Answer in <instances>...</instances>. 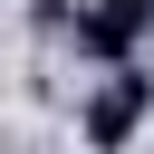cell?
<instances>
[{
	"instance_id": "obj_2",
	"label": "cell",
	"mask_w": 154,
	"mask_h": 154,
	"mask_svg": "<svg viewBox=\"0 0 154 154\" xmlns=\"http://www.w3.org/2000/svg\"><path fill=\"white\" fill-rule=\"evenodd\" d=\"M67 29H77V58H96L106 77L135 67V38H154V29H144V0H77Z\"/></svg>"
},
{
	"instance_id": "obj_1",
	"label": "cell",
	"mask_w": 154,
	"mask_h": 154,
	"mask_svg": "<svg viewBox=\"0 0 154 154\" xmlns=\"http://www.w3.org/2000/svg\"><path fill=\"white\" fill-rule=\"evenodd\" d=\"M144 116H154V77H144V67H116V77H96V96H87V116H77V125H87V144H96V154H125Z\"/></svg>"
},
{
	"instance_id": "obj_3",
	"label": "cell",
	"mask_w": 154,
	"mask_h": 154,
	"mask_svg": "<svg viewBox=\"0 0 154 154\" xmlns=\"http://www.w3.org/2000/svg\"><path fill=\"white\" fill-rule=\"evenodd\" d=\"M144 29H154V0H144Z\"/></svg>"
}]
</instances>
